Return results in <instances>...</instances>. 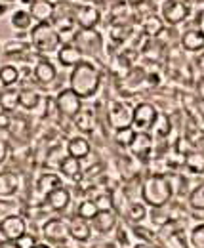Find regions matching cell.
Instances as JSON below:
<instances>
[{"label":"cell","mask_w":204,"mask_h":248,"mask_svg":"<svg viewBox=\"0 0 204 248\" xmlns=\"http://www.w3.org/2000/svg\"><path fill=\"white\" fill-rule=\"evenodd\" d=\"M101 84V73L97 71V67L90 62H82L73 67L71 75H69V88L73 92H77L82 99L92 97L97 92Z\"/></svg>","instance_id":"obj_1"},{"label":"cell","mask_w":204,"mask_h":248,"mask_svg":"<svg viewBox=\"0 0 204 248\" xmlns=\"http://www.w3.org/2000/svg\"><path fill=\"white\" fill-rule=\"evenodd\" d=\"M172 195H174V191L170 186V180L160 174L147 178L141 186V199L151 208H164L170 202Z\"/></svg>","instance_id":"obj_2"},{"label":"cell","mask_w":204,"mask_h":248,"mask_svg":"<svg viewBox=\"0 0 204 248\" xmlns=\"http://www.w3.org/2000/svg\"><path fill=\"white\" fill-rule=\"evenodd\" d=\"M61 42H63V38H61L59 31L50 23H36L32 27V31H31V46L38 54L59 52Z\"/></svg>","instance_id":"obj_3"},{"label":"cell","mask_w":204,"mask_h":248,"mask_svg":"<svg viewBox=\"0 0 204 248\" xmlns=\"http://www.w3.org/2000/svg\"><path fill=\"white\" fill-rule=\"evenodd\" d=\"M27 231V223L21 216H6L2 217V223H0V241L2 245H8V243H16L21 235H25Z\"/></svg>","instance_id":"obj_4"},{"label":"cell","mask_w":204,"mask_h":248,"mask_svg":"<svg viewBox=\"0 0 204 248\" xmlns=\"http://www.w3.org/2000/svg\"><path fill=\"white\" fill-rule=\"evenodd\" d=\"M160 17L168 25H179L189 17V6L183 0H162Z\"/></svg>","instance_id":"obj_5"},{"label":"cell","mask_w":204,"mask_h":248,"mask_svg":"<svg viewBox=\"0 0 204 248\" xmlns=\"http://www.w3.org/2000/svg\"><path fill=\"white\" fill-rule=\"evenodd\" d=\"M56 103H58V111L67 119H75L82 111V97L71 88L61 90L56 97Z\"/></svg>","instance_id":"obj_6"},{"label":"cell","mask_w":204,"mask_h":248,"mask_svg":"<svg viewBox=\"0 0 204 248\" xmlns=\"http://www.w3.org/2000/svg\"><path fill=\"white\" fill-rule=\"evenodd\" d=\"M157 119H158L157 109L151 103L143 101V103L134 107V124H132V128L136 132H149L155 126Z\"/></svg>","instance_id":"obj_7"},{"label":"cell","mask_w":204,"mask_h":248,"mask_svg":"<svg viewBox=\"0 0 204 248\" xmlns=\"http://www.w3.org/2000/svg\"><path fill=\"white\" fill-rule=\"evenodd\" d=\"M107 119H109V124L115 128V130H120V128H130L134 124V109H130L126 103L122 101H113L109 105V111H107Z\"/></svg>","instance_id":"obj_8"},{"label":"cell","mask_w":204,"mask_h":248,"mask_svg":"<svg viewBox=\"0 0 204 248\" xmlns=\"http://www.w3.org/2000/svg\"><path fill=\"white\" fill-rule=\"evenodd\" d=\"M75 44L82 50V54L95 56L103 46V38L99 32H95V29H82L80 32H77Z\"/></svg>","instance_id":"obj_9"},{"label":"cell","mask_w":204,"mask_h":248,"mask_svg":"<svg viewBox=\"0 0 204 248\" xmlns=\"http://www.w3.org/2000/svg\"><path fill=\"white\" fill-rule=\"evenodd\" d=\"M42 235L48 243H65L69 237H71V229H69V223L59 219V217H54L50 221L44 223L42 227Z\"/></svg>","instance_id":"obj_10"},{"label":"cell","mask_w":204,"mask_h":248,"mask_svg":"<svg viewBox=\"0 0 204 248\" xmlns=\"http://www.w3.org/2000/svg\"><path fill=\"white\" fill-rule=\"evenodd\" d=\"M29 12L36 23H50L56 17L58 6L52 0H36L29 6Z\"/></svg>","instance_id":"obj_11"},{"label":"cell","mask_w":204,"mask_h":248,"mask_svg":"<svg viewBox=\"0 0 204 248\" xmlns=\"http://www.w3.org/2000/svg\"><path fill=\"white\" fill-rule=\"evenodd\" d=\"M75 21L80 29H94L99 23V12L95 6H77L75 8Z\"/></svg>","instance_id":"obj_12"},{"label":"cell","mask_w":204,"mask_h":248,"mask_svg":"<svg viewBox=\"0 0 204 248\" xmlns=\"http://www.w3.org/2000/svg\"><path fill=\"white\" fill-rule=\"evenodd\" d=\"M82 50L75 42H65L58 52V60L63 67H75L82 62Z\"/></svg>","instance_id":"obj_13"},{"label":"cell","mask_w":204,"mask_h":248,"mask_svg":"<svg viewBox=\"0 0 204 248\" xmlns=\"http://www.w3.org/2000/svg\"><path fill=\"white\" fill-rule=\"evenodd\" d=\"M92 221L90 219H84V217L80 216H75L71 217V221H69V229H71V237L75 239V241H80V243H84L88 241L90 237H92Z\"/></svg>","instance_id":"obj_14"},{"label":"cell","mask_w":204,"mask_h":248,"mask_svg":"<svg viewBox=\"0 0 204 248\" xmlns=\"http://www.w3.org/2000/svg\"><path fill=\"white\" fill-rule=\"evenodd\" d=\"M128 149L132 151L134 156L145 158L151 153V149H153V136L149 132H138L136 138H134V141H132V145Z\"/></svg>","instance_id":"obj_15"},{"label":"cell","mask_w":204,"mask_h":248,"mask_svg":"<svg viewBox=\"0 0 204 248\" xmlns=\"http://www.w3.org/2000/svg\"><path fill=\"white\" fill-rule=\"evenodd\" d=\"M56 75H58L56 65L52 62H48V60H40L34 65V78H36L38 84H44V86L52 84L56 80Z\"/></svg>","instance_id":"obj_16"},{"label":"cell","mask_w":204,"mask_h":248,"mask_svg":"<svg viewBox=\"0 0 204 248\" xmlns=\"http://www.w3.org/2000/svg\"><path fill=\"white\" fill-rule=\"evenodd\" d=\"M92 225H94V229L97 231V233H109V231H113L115 229V225H117V216H115V212L113 210H99L97 212V216L92 219Z\"/></svg>","instance_id":"obj_17"},{"label":"cell","mask_w":204,"mask_h":248,"mask_svg":"<svg viewBox=\"0 0 204 248\" xmlns=\"http://www.w3.org/2000/svg\"><path fill=\"white\" fill-rule=\"evenodd\" d=\"M181 46L187 52H201L204 50V32L201 29H189L181 34Z\"/></svg>","instance_id":"obj_18"},{"label":"cell","mask_w":204,"mask_h":248,"mask_svg":"<svg viewBox=\"0 0 204 248\" xmlns=\"http://www.w3.org/2000/svg\"><path fill=\"white\" fill-rule=\"evenodd\" d=\"M17 189H19V178H17V174L8 172V170H2V174H0V197L6 199L10 195L17 193Z\"/></svg>","instance_id":"obj_19"},{"label":"cell","mask_w":204,"mask_h":248,"mask_svg":"<svg viewBox=\"0 0 204 248\" xmlns=\"http://www.w3.org/2000/svg\"><path fill=\"white\" fill-rule=\"evenodd\" d=\"M69 201H71V195H69V191H67L63 186L59 187V189H56L54 193H50V195L46 197L48 206H50L52 210H56V212L65 210V208L69 206Z\"/></svg>","instance_id":"obj_20"},{"label":"cell","mask_w":204,"mask_h":248,"mask_svg":"<svg viewBox=\"0 0 204 248\" xmlns=\"http://www.w3.org/2000/svg\"><path fill=\"white\" fill-rule=\"evenodd\" d=\"M67 153L78 160L86 158L90 155V141L82 136H77V138H71L69 143H67Z\"/></svg>","instance_id":"obj_21"},{"label":"cell","mask_w":204,"mask_h":248,"mask_svg":"<svg viewBox=\"0 0 204 248\" xmlns=\"http://www.w3.org/2000/svg\"><path fill=\"white\" fill-rule=\"evenodd\" d=\"M59 170H61L63 176H67V178H71V180H78L80 174H82V164H80L78 158H75V156L69 155L61 160Z\"/></svg>","instance_id":"obj_22"},{"label":"cell","mask_w":204,"mask_h":248,"mask_svg":"<svg viewBox=\"0 0 204 248\" xmlns=\"http://www.w3.org/2000/svg\"><path fill=\"white\" fill-rule=\"evenodd\" d=\"M61 186H63V184H61L59 176H56V174H44V176H40V180L36 182L38 193L44 195V197H48L50 193H54V191L59 189Z\"/></svg>","instance_id":"obj_23"},{"label":"cell","mask_w":204,"mask_h":248,"mask_svg":"<svg viewBox=\"0 0 204 248\" xmlns=\"http://www.w3.org/2000/svg\"><path fill=\"white\" fill-rule=\"evenodd\" d=\"M183 164L193 174H204V153L203 151H189V153H185Z\"/></svg>","instance_id":"obj_24"},{"label":"cell","mask_w":204,"mask_h":248,"mask_svg":"<svg viewBox=\"0 0 204 248\" xmlns=\"http://www.w3.org/2000/svg\"><path fill=\"white\" fill-rule=\"evenodd\" d=\"M10 25L17 31H27L31 25H32V16L27 10H16L12 16H10Z\"/></svg>","instance_id":"obj_25"},{"label":"cell","mask_w":204,"mask_h":248,"mask_svg":"<svg viewBox=\"0 0 204 248\" xmlns=\"http://www.w3.org/2000/svg\"><path fill=\"white\" fill-rule=\"evenodd\" d=\"M0 105H2V111H4V113L14 111L17 105H21V101H19V92H16V90H8V88H2Z\"/></svg>","instance_id":"obj_26"},{"label":"cell","mask_w":204,"mask_h":248,"mask_svg":"<svg viewBox=\"0 0 204 248\" xmlns=\"http://www.w3.org/2000/svg\"><path fill=\"white\" fill-rule=\"evenodd\" d=\"M0 82H2V88L16 86L19 82V71H17V67H14V65H2Z\"/></svg>","instance_id":"obj_27"},{"label":"cell","mask_w":204,"mask_h":248,"mask_svg":"<svg viewBox=\"0 0 204 248\" xmlns=\"http://www.w3.org/2000/svg\"><path fill=\"white\" fill-rule=\"evenodd\" d=\"M164 31V19L158 16H147L143 21V32L147 36H158Z\"/></svg>","instance_id":"obj_28"},{"label":"cell","mask_w":204,"mask_h":248,"mask_svg":"<svg viewBox=\"0 0 204 248\" xmlns=\"http://www.w3.org/2000/svg\"><path fill=\"white\" fill-rule=\"evenodd\" d=\"M73 121H75L77 128H78L80 132H92V130H94V126H95L94 113H92V111H88V109H82V111H80Z\"/></svg>","instance_id":"obj_29"},{"label":"cell","mask_w":204,"mask_h":248,"mask_svg":"<svg viewBox=\"0 0 204 248\" xmlns=\"http://www.w3.org/2000/svg\"><path fill=\"white\" fill-rule=\"evenodd\" d=\"M101 208H99V204L95 202V201H82L80 202V206H78V210H77V216L84 217V219H94V217L97 216V212H99Z\"/></svg>","instance_id":"obj_30"},{"label":"cell","mask_w":204,"mask_h":248,"mask_svg":"<svg viewBox=\"0 0 204 248\" xmlns=\"http://www.w3.org/2000/svg\"><path fill=\"white\" fill-rule=\"evenodd\" d=\"M19 101H21V107L23 109H36V105L40 103V95L34 92V90H29V88H23L19 92Z\"/></svg>","instance_id":"obj_31"},{"label":"cell","mask_w":204,"mask_h":248,"mask_svg":"<svg viewBox=\"0 0 204 248\" xmlns=\"http://www.w3.org/2000/svg\"><path fill=\"white\" fill-rule=\"evenodd\" d=\"M136 130L130 126V128H120L115 132V141H117L118 145H122V147H130L132 145V141H134V138H136Z\"/></svg>","instance_id":"obj_32"},{"label":"cell","mask_w":204,"mask_h":248,"mask_svg":"<svg viewBox=\"0 0 204 248\" xmlns=\"http://www.w3.org/2000/svg\"><path fill=\"white\" fill-rule=\"evenodd\" d=\"M170 119L168 117H164V115H158V119H157V123L155 126L151 128V132L155 134V136H158V138H166L168 134H170Z\"/></svg>","instance_id":"obj_33"},{"label":"cell","mask_w":204,"mask_h":248,"mask_svg":"<svg viewBox=\"0 0 204 248\" xmlns=\"http://www.w3.org/2000/svg\"><path fill=\"white\" fill-rule=\"evenodd\" d=\"M189 202H191V206H193L195 210H203L204 212V184L197 186L193 191H191V195H189Z\"/></svg>","instance_id":"obj_34"},{"label":"cell","mask_w":204,"mask_h":248,"mask_svg":"<svg viewBox=\"0 0 204 248\" xmlns=\"http://www.w3.org/2000/svg\"><path fill=\"white\" fill-rule=\"evenodd\" d=\"M126 216L130 217L132 221H136V223H140L143 217L147 216V210L145 206L141 204V202H132V204H128V210H126Z\"/></svg>","instance_id":"obj_35"},{"label":"cell","mask_w":204,"mask_h":248,"mask_svg":"<svg viewBox=\"0 0 204 248\" xmlns=\"http://www.w3.org/2000/svg\"><path fill=\"white\" fill-rule=\"evenodd\" d=\"M130 34H132V29L128 25H115L111 29V32H109V36H111L113 42H124Z\"/></svg>","instance_id":"obj_36"},{"label":"cell","mask_w":204,"mask_h":248,"mask_svg":"<svg viewBox=\"0 0 204 248\" xmlns=\"http://www.w3.org/2000/svg\"><path fill=\"white\" fill-rule=\"evenodd\" d=\"M191 245L193 248H204V223L197 225L191 231Z\"/></svg>","instance_id":"obj_37"},{"label":"cell","mask_w":204,"mask_h":248,"mask_svg":"<svg viewBox=\"0 0 204 248\" xmlns=\"http://www.w3.org/2000/svg\"><path fill=\"white\" fill-rule=\"evenodd\" d=\"M14 245V248H34L36 247V239L32 237V235H29V233H25V235H21L16 243H12Z\"/></svg>","instance_id":"obj_38"},{"label":"cell","mask_w":204,"mask_h":248,"mask_svg":"<svg viewBox=\"0 0 204 248\" xmlns=\"http://www.w3.org/2000/svg\"><path fill=\"white\" fill-rule=\"evenodd\" d=\"M128 4H132V6H141V4H145L149 0H126Z\"/></svg>","instance_id":"obj_39"},{"label":"cell","mask_w":204,"mask_h":248,"mask_svg":"<svg viewBox=\"0 0 204 248\" xmlns=\"http://www.w3.org/2000/svg\"><path fill=\"white\" fill-rule=\"evenodd\" d=\"M6 153H8V147H6V141H2V162H6Z\"/></svg>","instance_id":"obj_40"},{"label":"cell","mask_w":204,"mask_h":248,"mask_svg":"<svg viewBox=\"0 0 204 248\" xmlns=\"http://www.w3.org/2000/svg\"><path fill=\"white\" fill-rule=\"evenodd\" d=\"M134 248H155V247H151V245H147V243H140V245H136Z\"/></svg>","instance_id":"obj_41"},{"label":"cell","mask_w":204,"mask_h":248,"mask_svg":"<svg viewBox=\"0 0 204 248\" xmlns=\"http://www.w3.org/2000/svg\"><path fill=\"white\" fill-rule=\"evenodd\" d=\"M21 2H23V4H29V6H31V4H34L36 0H21Z\"/></svg>","instance_id":"obj_42"},{"label":"cell","mask_w":204,"mask_h":248,"mask_svg":"<svg viewBox=\"0 0 204 248\" xmlns=\"http://www.w3.org/2000/svg\"><path fill=\"white\" fill-rule=\"evenodd\" d=\"M12 2H16V0H2V4H12Z\"/></svg>","instance_id":"obj_43"},{"label":"cell","mask_w":204,"mask_h":248,"mask_svg":"<svg viewBox=\"0 0 204 248\" xmlns=\"http://www.w3.org/2000/svg\"><path fill=\"white\" fill-rule=\"evenodd\" d=\"M34 248H50V247H48V245H36Z\"/></svg>","instance_id":"obj_44"},{"label":"cell","mask_w":204,"mask_h":248,"mask_svg":"<svg viewBox=\"0 0 204 248\" xmlns=\"http://www.w3.org/2000/svg\"><path fill=\"white\" fill-rule=\"evenodd\" d=\"M2 248H8V245H2Z\"/></svg>","instance_id":"obj_45"}]
</instances>
